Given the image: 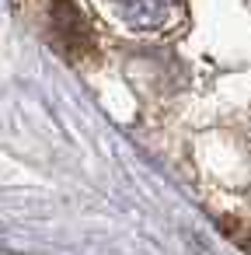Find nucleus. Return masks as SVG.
Instances as JSON below:
<instances>
[{
	"instance_id": "obj_3",
	"label": "nucleus",
	"mask_w": 251,
	"mask_h": 255,
	"mask_svg": "<svg viewBox=\"0 0 251 255\" xmlns=\"http://www.w3.org/2000/svg\"><path fill=\"white\" fill-rule=\"evenodd\" d=\"M237 245H241V248H244V252L251 255V231H244V234H237Z\"/></svg>"
},
{
	"instance_id": "obj_2",
	"label": "nucleus",
	"mask_w": 251,
	"mask_h": 255,
	"mask_svg": "<svg viewBox=\"0 0 251 255\" xmlns=\"http://www.w3.org/2000/svg\"><path fill=\"white\" fill-rule=\"evenodd\" d=\"M115 18L136 35H174L185 25V0H108Z\"/></svg>"
},
{
	"instance_id": "obj_1",
	"label": "nucleus",
	"mask_w": 251,
	"mask_h": 255,
	"mask_svg": "<svg viewBox=\"0 0 251 255\" xmlns=\"http://www.w3.org/2000/svg\"><path fill=\"white\" fill-rule=\"evenodd\" d=\"M28 7H32V21L39 25L46 42L56 53H63L67 60L77 63V60H91L98 53L91 25L70 0H28Z\"/></svg>"
}]
</instances>
